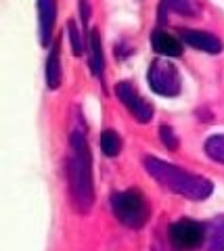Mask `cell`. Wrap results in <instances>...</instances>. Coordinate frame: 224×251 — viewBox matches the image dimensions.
Wrapping results in <instances>:
<instances>
[{
  "instance_id": "cell-13",
  "label": "cell",
  "mask_w": 224,
  "mask_h": 251,
  "mask_svg": "<svg viewBox=\"0 0 224 251\" xmlns=\"http://www.w3.org/2000/svg\"><path fill=\"white\" fill-rule=\"evenodd\" d=\"M170 11L178 13V15H187V17H191V15H195V4L191 2V0H161V9H159V19L164 21L166 15Z\"/></svg>"
},
{
  "instance_id": "cell-14",
  "label": "cell",
  "mask_w": 224,
  "mask_h": 251,
  "mask_svg": "<svg viewBox=\"0 0 224 251\" xmlns=\"http://www.w3.org/2000/svg\"><path fill=\"white\" fill-rule=\"evenodd\" d=\"M99 145H101V151L107 157H115L122 151V138L118 132H113V130H105L101 138H99Z\"/></svg>"
},
{
  "instance_id": "cell-11",
  "label": "cell",
  "mask_w": 224,
  "mask_h": 251,
  "mask_svg": "<svg viewBox=\"0 0 224 251\" xmlns=\"http://www.w3.org/2000/svg\"><path fill=\"white\" fill-rule=\"evenodd\" d=\"M205 249L207 251H224V216L214 218L205 226Z\"/></svg>"
},
{
  "instance_id": "cell-4",
  "label": "cell",
  "mask_w": 224,
  "mask_h": 251,
  "mask_svg": "<svg viewBox=\"0 0 224 251\" xmlns=\"http://www.w3.org/2000/svg\"><path fill=\"white\" fill-rule=\"evenodd\" d=\"M147 80H149L151 90L161 94V97H178L182 88L180 72L168 59L153 61L149 67V74H147Z\"/></svg>"
},
{
  "instance_id": "cell-15",
  "label": "cell",
  "mask_w": 224,
  "mask_h": 251,
  "mask_svg": "<svg viewBox=\"0 0 224 251\" xmlns=\"http://www.w3.org/2000/svg\"><path fill=\"white\" fill-rule=\"evenodd\" d=\"M205 153L214 161L224 163V134H214L205 140Z\"/></svg>"
},
{
  "instance_id": "cell-7",
  "label": "cell",
  "mask_w": 224,
  "mask_h": 251,
  "mask_svg": "<svg viewBox=\"0 0 224 251\" xmlns=\"http://www.w3.org/2000/svg\"><path fill=\"white\" fill-rule=\"evenodd\" d=\"M180 38L184 44H189L191 49H197L201 52H210V54H218L222 52V42L220 38H216L214 34L207 31H199V29H180Z\"/></svg>"
},
{
  "instance_id": "cell-12",
  "label": "cell",
  "mask_w": 224,
  "mask_h": 251,
  "mask_svg": "<svg viewBox=\"0 0 224 251\" xmlns=\"http://www.w3.org/2000/svg\"><path fill=\"white\" fill-rule=\"evenodd\" d=\"M90 67H92V74H95L99 80L103 77L105 72V59H103V44H101V34L97 29H90Z\"/></svg>"
},
{
  "instance_id": "cell-6",
  "label": "cell",
  "mask_w": 224,
  "mask_h": 251,
  "mask_svg": "<svg viewBox=\"0 0 224 251\" xmlns=\"http://www.w3.org/2000/svg\"><path fill=\"white\" fill-rule=\"evenodd\" d=\"M115 94H118V99L122 100L124 105H126L128 111L134 115V120H138L141 124L151 122L153 105L147 103V100L141 97V94H138V90L130 82H120L118 86H115Z\"/></svg>"
},
{
  "instance_id": "cell-18",
  "label": "cell",
  "mask_w": 224,
  "mask_h": 251,
  "mask_svg": "<svg viewBox=\"0 0 224 251\" xmlns=\"http://www.w3.org/2000/svg\"><path fill=\"white\" fill-rule=\"evenodd\" d=\"M80 17H82V23L86 25L88 19H90V4H88V0H80Z\"/></svg>"
},
{
  "instance_id": "cell-10",
  "label": "cell",
  "mask_w": 224,
  "mask_h": 251,
  "mask_svg": "<svg viewBox=\"0 0 224 251\" xmlns=\"http://www.w3.org/2000/svg\"><path fill=\"white\" fill-rule=\"evenodd\" d=\"M61 77H63V72H61V42L52 40L50 52L46 57V86L50 90H57L61 86Z\"/></svg>"
},
{
  "instance_id": "cell-16",
  "label": "cell",
  "mask_w": 224,
  "mask_h": 251,
  "mask_svg": "<svg viewBox=\"0 0 224 251\" xmlns=\"http://www.w3.org/2000/svg\"><path fill=\"white\" fill-rule=\"evenodd\" d=\"M67 34H69V42H72V50L75 57H80L84 52V44H82V38L78 34V25H75V21H69L67 23Z\"/></svg>"
},
{
  "instance_id": "cell-8",
  "label": "cell",
  "mask_w": 224,
  "mask_h": 251,
  "mask_svg": "<svg viewBox=\"0 0 224 251\" xmlns=\"http://www.w3.org/2000/svg\"><path fill=\"white\" fill-rule=\"evenodd\" d=\"M38 19H40V42L50 46L52 29L57 23V0H38Z\"/></svg>"
},
{
  "instance_id": "cell-3",
  "label": "cell",
  "mask_w": 224,
  "mask_h": 251,
  "mask_svg": "<svg viewBox=\"0 0 224 251\" xmlns=\"http://www.w3.org/2000/svg\"><path fill=\"white\" fill-rule=\"evenodd\" d=\"M111 211L128 228H143L149 220V205L138 188H128V191H115L111 195Z\"/></svg>"
},
{
  "instance_id": "cell-9",
  "label": "cell",
  "mask_w": 224,
  "mask_h": 251,
  "mask_svg": "<svg viewBox=\"0 0 224 251\" xmlns=\"http://www.w3.org/2000/svg\"><path fill=\"white\" fill-rule=\"evenodd\" d=\"M151 44H153V50H155L157 54H161V57H166V59L180 57L182 54V42L176 36L168 34V31H164V29L153 31Z\"/></svg>"
},
{
  "instance_id": "cell-17",
  "label": "cell",
  "mask_w": 224,
  "mask_h": 251,
  "mask_svg": "<svg viewBox=\"0 0 224 251\" xmlns=\"http://www.w3.org/2000/svg\"><path fill=\"white\" fill-rule=\"evenodd\" d=\"M159 138H161V143H164V147L170 149V151H176V149H178V136L174 134V130L170 128L168 124H161Z\"/></svg>"
},
{
  "instance_id": "cell-1",
  "label": "cell",
  "mask_w": 224,
  "mask_h": 251,
  "mask_svg": "<svg viewBox=\"0 0 224 251\" xmlns=\"http://www.w3.org/2000/svg\"><path fill=\"white\" fill-rule=\"evenodd\" d=\"M145 170L151 174V178L157 184H161L168 191H172L176 195H182L191 201H205L214 193L212 180H207L199 174H193L178 166L166 163L157 159V157H145Z\"/></svg>"
},
{
  "instance_id": "cell-5",
  "label": "cell",
  "mask_w": 224,
  "mask_h": 251,
  "mask_svg": "<svg viewBox=\"0 0 224 251\" xmlns=\"http://www.w3.org/2000/svg\"><path fill=\"white\" fill-rule=\"evenodd\" d=\"M170 241L178 251H193L205 241V226L195 220H178L170 226Z\"/></svg>"
},
{
  "instance_id": "cell-2",
  "label": "cell",
  "mask_w": 224,
  "mask_h": 251,
  "mask_svg": "<svg viewBox=\"0 0 224 251\" xmlns=\"http://www.w3.org/2000/svg\"><path fill=\"white\" fill-rule=\"evenodd\" d=\"M72 157L67 161V178L72 188V199L80 211H88L95 201V184H92V161L86 136L82 132H72L69 136Z\"/></svg>"
}]
</instances>
